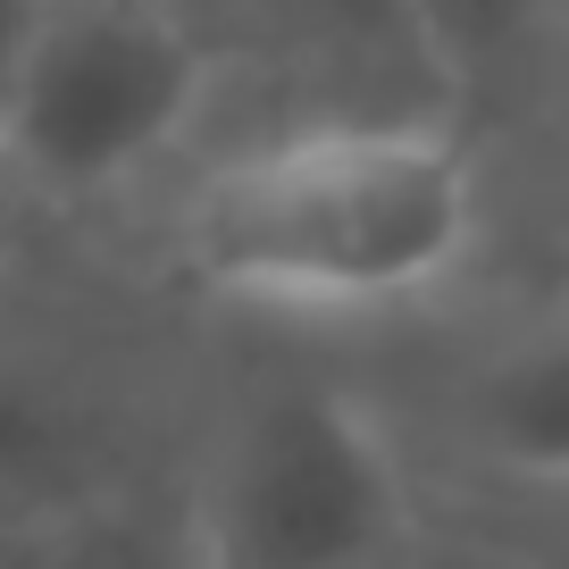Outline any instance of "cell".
Returning a JSON list of instances; mask_svg holds the SVG:
<instances>
[{
  "instance_id": "cell-1",
  "label": "cell",
  "mask_w": 569,
  "mask_h": 569,
  "mask_svg": "<svg viewBox=\"0 0 569 569\" xmlns=\"http://www.w3.org/2000/svg\"><path fill=\"white\" fill-rule=\"evenodd\" d=\"M502 227L469 126H251L168 177L151 284L284 343L427 327L478 284Z\"/></svg>"
},
{
  "instance_id": "cell-2",
  "label": "cell",
  "mask_w": 569,
  "mask_h": 569,
  "mask_svg": "<svg viewBox=\"0 0 569 569\" xmlns=\"http://www.w3.org/2000/svg\"><path fill=\"white\" fill-rule=\"evenodd\" d=\"M436 486L360 369L310 343L210 377L177 478L193 569H410Z\"/></svg>"
},
{
  "instance_id": "cell-3",
  "label": "cell",
  "mask_w": 569,
  "mask_h": 569,
  "mask_svg": "<svg viewBox=\"0 0 569 569\" xmlns=\"http://www.w3.org/2000/svg\"><path fill=\"white\" fill-rule=\"evenodd\" d=\"M210 386L134 319L92 310L59 260L0 284V545H59L177 502Z\"/></svg>"
},
{
  "instance_id": "cell-4",
  "label": "cell",
  "mask_w": 569,
  "mask_h": 569,
  "mask_svg": "<svg viewBox=\"0 0 569 569\" xmlns=\"http://www.w3.org/2000/svg\"><path fill=\"white\" fill-rule=\"evenodd\" d=\"M234 51L160 0H51L18 84L0 101V151L59 234L168 193L210 142Z\"/></svg>"
},
{
  "instance_id": "cell-5",
  "label": "cell",
  "mask_w": 569,
  "mask_h": 569,
  "mask_svg": "<svg viewBox=\"0 0 569 569\" xmlns=\"http://www.w3.org/2000/svg\"><path fill=\"white\" fill-rule=\"evenodd\" d=\"M436 495L569 502V293H519L393 369H360Z\"/></svg>"
},
{
  "instance_id": "cell-6",
  "label": "cell",
  "mask_w": 569,
  "mask_h": 569,
  "mask_svg": "<svg viewBox=\"0 0 569 569\" xmlns=\"http://www.w3.org/2000/svg\"><path fill=\"white\" fill-rule=\"evenodd\" d=\"M251 126H461L410 0H243L218 134Z\"/></svg>"
},
{
  "instance_id": "cell-7",
  "label": "cell",
  "mask_w": 569,
  "mask_h": 569,
  "mask_svg": "<svg viewBox=\"0 0 569 569\" xmlns=\"http://www.w3.org/2000/svg\"><path fill=\"white\" fill-rule=\"evenodd\" d=\"M410 9H419V34L452 84V109L486 151L519 126L552 118L569 0H410Z\"/></svg>"
},
{
  "instance_id": "cell-8",
  "label": "cell",
  "mask_w": 569,
  "mask_h": 569,
  "mask_svg": "<svg viewBox=\"0 0 569 569\" xmlns=\"http://www.w3.org/2000/svg\"><path fill=\"white\" fill-rule=\"evenodd\" d=\"M519 243H528V293H569V134H545V160L519 201Z\"/></svg>"
},
{
  "instance_id": "cell-9",
  "label": "cell",
  "mask_w": 569,
  "mask_h": 569,
  "mask_svg": "<svg viewBox=\"0 0 569 569\" xmlns=\"http://www.w3.org/2000/svg\"><path fill=\"white\" fill-rule=\"evenodd\" d=\"M436 502L495 528L528 569H569V502H469V495H436Z\"/></svg>"
},
{
  "instance_id": "cell-10",
  "label": "cell",
  "mask_w": 569,
  "mask_h": 569,
  "mask_svg": "<svg viewBox=\"0 0 569 569\" xmlns=\"http://www.w3.org/2000/svg\"><path fill=\"white\" fill-rule=\"evenodd\" d=\"M410 569H528V561H519L495 528H478L469 511L436 502V528H427V545H419V561H410Z\"/></svg>"
},
{
  "instance_id": "cell-11",
  "label": "cell",
  "mask_w": 569,
  "mask_h": 569,
  "mask_svg": "<svg viewBox=\"0 0 569 569\" xmlns=\"http://www.w3.org/2000/svg\"><path fill=\"white\" fill-rule=\"evenodd\" d=\"M51 234L59 227L34 210V193L18 184V168H9V151H0V284H9V277H34Z\"/></svg>"
},
{
  "instance_id": "cell-12",
  "label": "cell",
  "mask_w": 569,
  "mask_h": 569,
  "mask_svg": "<svg viewBox=\"0 0 569 569\" xmlns=\"http://www.w3.org/2000/svg\"><path fill=\"white\" fill-rule=\"evenodd\" d=\"M51 0H0V101H9V84H18L26 51H34V26Z\"/></svg>"
},
{
  "instance_id": "cell-13",
  "label": "cell",
  "mask_w": 569,
  "mask_h": 569,
  "mask_svg": "<svg viewBox=\"0 0 569 569\" xmlns=\"http://www.w3.org/2000/svg\"><path fill=\"white\" fill-rule=\"evenodd\" d=\"M160 9H177V18L210 26V34L227 42V51H234V34H243V0H160Z\"/></svg>"
},
{
  "instance_id": "cell-14",
  "label": "cell",
  "mask_w": 569,
  "mask_h": 569,
  "mask_svg": "<svg viewBox=\"0 0 569 569\" xmlns=\"http://www.w3.org/2000/svg\"><path fill=\"white\" fill-rule=\"evenodd\" d=\"M545 134H569V34H561V76H552V118Z\"/></svg>"
}]
</instances>
